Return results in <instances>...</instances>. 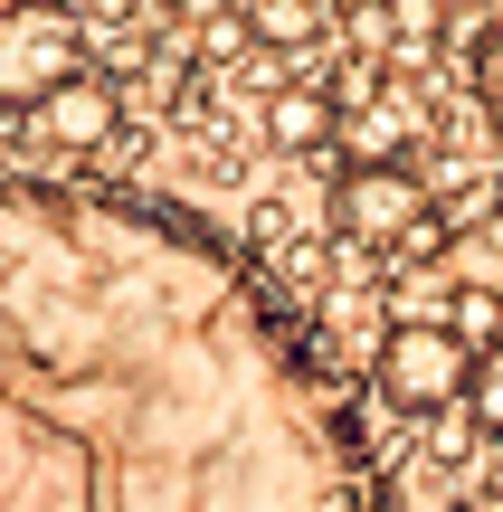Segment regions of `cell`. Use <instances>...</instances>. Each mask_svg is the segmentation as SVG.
I'll return each instance as SVG.
<instances>
[{
	"mask_svg": "<svg viewBox=\"0 0 503 512\" xmlns=\"http://www.w3.org/2000/svg\"><path fill=\"white\" fill-rule=\"evenodd\" d=\"M0 512H399L323 342L143 190L0 171Z\"/></svg>",
	"mask_w": 503,
	"mask_h": 512,
	"instance_id": "6da1fadb",
	"label": "cell"
},
{
	"mask_svg": "<svg viewBox=\"0 0 503 512\" xmlns=\"http://www.w3.org/2000/svg\"><path fill=\"white\" fill-rule=\"evenodd\" d=\"M466 380H475V342L447 313H409V323H390L380 351H371V399L390 408V418H418V427L466 399Z\"/></svg>",
	"mask_w": 503,
	"mask_h": 512,
	"instance_id": "7a4b0ae2",
	"label": "cell"
},
{
	"mask_svg": "<svg viewBox=\"0 0 503 512\" xmlns=\"http://www.w3.org/2000/svg\"><path fill=\"white\" fill-rule=\"evenodd\" d=\"M428 219H437V190L418 162H342L333 171V238L342 247L390 266L409 247V228H428Z\"/></svg>",
	"mask_w": 503,
	"mask_h": 512,
	"instance_id": "3957f363",
	"label": "cell"
},
{
	"mask_svg": "<svg viewBox=\"0 0 503 512\" xmlns=\"http://www.w3.org/2000/svg\"><path fill=\"white\" fill-rule=\"evenodd\" d=\"M86 67V19L67 0H19L0 10V114H29L57 76Z\"/></svg>",
	"mask_w": 503,
	"mask_h": 512,
	"instance_id": "277c9868",
	"label": "cell"
},
{
	"mask_svg": "<svg viewBox=\"0 0 503 512\" xmlns=\"http://www.w3.org/2000/svg\"><path fill=\"white\" fill-rule=\"evenodd\" d=\"M114 133H124V76L95 67V57L76 76H57V86L19 114V143H29V152H67V162H76V152H105Z\"/></svg>",
	"mask_w": 503,
	"mask_h": 512,
	"instance_id": "5b68a950",
	"label": "cell"
},
{
	"mask_svg": "<svg viewBox=\"0 0 503 512\" xmlns=\"http://www.w3.org/2000/svg\"><path fill=\"white\" fill-rule=\"evenodd\" d=\"M266 143L276 152H333V86L285 76V86L266 95Z\"/></svg>",
	"mask_w": 503,
	"mask_h": 512,
	"instance_id": "8992f818",
	"label": "cell"
},
{
	"mask_svg": "<svg viewBox=\"0 0 503 512\" xmlns=\"http://www.w3.org/2000/svg\"><path fill=\"white\" fill-rule=\"evenodd\" d=\"M247 48H276V57H304L333 38V0H247Z\"/></svg>",
	"mask_w": 503,
	"mask_h": 512,
	"instance_id": "52a82bcc",
	"label": "cell"
},
{
	"mask_svg": "<svg viewBox=\"0 0 503 512\" xmlns=\"http://www.w3.org/2000/svg\"><path fill=\"white\" fill-rule=\"evenodd\" d=\"M466 418L485 427V437L503 446V342H485L475 351V380H466Z\"/></svg>",
	"mask_w": 503,
	"mask_h": 512,
	"instance_id": "ba28073f",
	"label": "cell"
},
{
	"mask_svg": "<svg viewBox=\"0 0 503 512\" xmlns=\"http://www.w3.org/2000/svg\"><path fill=\"white\" fill-rule=\"evenodd\" d=\"M447 323L466 332L475 351H485V342H503V294H494V285H456V294H447Z\"/></svg>",
	"mask_w": 503,
	"mask_h": 512,
	"instance_id": "9c48e42d",
	"label": "cell"
},
{
	"mask_svg": "<svg viewBox=\"0 0 503 512\" xmlns=\"http://www.w3.org/2000/svg\"><path fill=\"white\" fill-rule=\"evenodd\" d=\"M475 105H485V124L503 133V19L475 38Z\"/></svg>",
	"mask_w": 503,
	"mask_h": 512,
	"instance_id": "30bf717a",
	"label": "cell"
},
{
	"mask_svg": "<svg viewBox=\"0 0 503 512\" xmlns=\"http://www.w3.org/2000/svg\"><path fill=\"white\" fill-rule=\"evenodd\" d=\"M285 238H295V209H285V200H257V209H247V247H285Z\"/></svg>",
	"mask_w": 503,
	"mask_h": 512,
	"instance_id": "8fae6325",
	"label": "cell"
},
{
	"mask_svg": "<svg viewBox=\"0 0 503 512\" xmlns=\"http://www.w3.org/2000/svg\"><path fill=\"white\" fill-rule=\"evenodd\" d=\"M238 48H247V19L209 10V19H200V57H209V67H219V57H238Z\"/></svg>",
	"mask_w": 503,
	"mask_h": 512,
	"instance_id": "7c38bea8",
	"label": "cell"
},
{
	"mask_svg": "<svg viewBox=\"0 0 503 512\" xmlns=\"http://www.w3.org/2000/svg\"><path fill=\"white\" fill-rule=\"evenodd\" d=\"M67 10H76V19H86V29H124V19H133V10H143V0H67Z\"/></svg>",
	"mask_w": 503,
	"mask_h": 512,
	"instance_id": "4fadbf2b",
	"label": "cell"
},
{
	"mask_svg": "<svg viewBox=\"0 0 503 512\" xmlns=\"http://www.w3.org/2000/svg\"><path fill=\"white\" fill-rule=\"evenodd\" d=\"M447 512H503V494H456Z\"/></svg>",
	"mask_w": 503,
	"mask_h": 512,
	"instance_id": "5bb4252c",
	"label": "cell"
},
{
	"mask_svg": "<svg viewBox=\"0 0 503 512\" xmlns=\"http://www.w3.org/2000/svg\"><path fill=\"white\" fill-rule=\"evenodd\" d=\"M162 10H181V19H209V10H219V0H162Z\"/></svg>",
	"mask_w": 503,
	"mask_h": 512,
	"instance_id": "9a60e30c",
	"label": "cell"
}]
</instances>
